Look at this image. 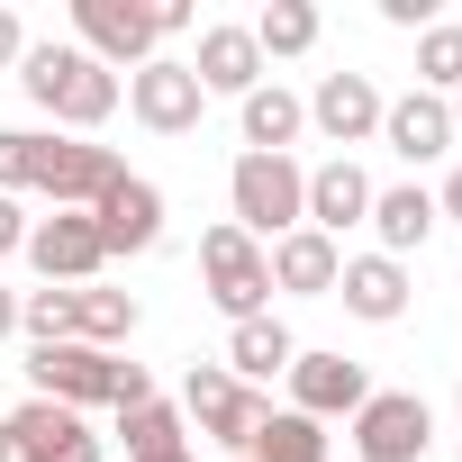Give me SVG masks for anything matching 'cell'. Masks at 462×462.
<instances>
[{"label": "cell", "instance_id": "obj_33", "mask_svg": "<svg viewBox=\"0 0 462 462\" xmlns=\"http://www.w3.org/2000/svg\"><path fill=\"white\" fill-rule=\"evenodd\" d=\"M10 327H19V300H10V291H0V336H10Z\"/></svg>", "mask_w": 462, "mask_h": 462}, {"label": "cell", "instance_id": "obj_30", "mask_svg": "<svg viewBox=\"0 0 462 462\" xmlns=\"http://www.w3.org/2000/svg\"><path fill=\"white\" fill-rule=\"evenodd\" d=\"M10 245H28V217H19V199H0V254Z\"/></svg>", "mask_w": 462, "mask_h": 462}, {"label": "cell", "instance_id": "obj_27", "mask_svg": "<svg viewBox=\"0 0 462 462\" xmlns=\"http://www.w3.org/2000/svg\"><path fill=\"white\" fill-rule=\"evenodd\" d=\"M118 336H136V300H127V291H82V336H73V345H100V354H109Z\"/></svg>", "mask_w": 462, "mask_h": 462}, {"label": "cell", "instance_id": "obj_17", "mask_svg": "<svg viewBox=\"0 0 462 462\" xmlns=\"http://www.w3.org/2000/svg\"><path fill=\"white\" fill-rule=\"evenodd\" d=\"M354 217H372V181L336 154V163H318V172H309V226H318V236H345Z\"/></svg>", "mask_w": 462, "mask_h": 462}, {"label": "cell", "instance_id": "obj_14", "mask_svg": "<svg viewBox=\"0 0 462 462\" xmlns=\"http://www.w3.org/2000/svg\"><path fill=\"white\" fill-rule=\"evenodd\" d=\"M190 73H199V91H263V46H254V28H199V55H190Z\"/></svg>", "mask_w": 462, "mask_h": 462}, {"label": "cell", "instance_id": "obj_24", "mask_svg": "<svg viewBox=\"0 0 462 462\" xmlns=\"http://www.w3.org/2000/svg\"><path fill=\"white\" fill-rule=\"evenodd\" d=\"M118 435H127V453H136V462H163V453H181V417H172L163 399H145V408H118Z\"/></svg>", "mask_w": 462, "mask_h": 462}, {"label": "cell", "instance_id": "obj_5", "mask_svg": "<svg viewBox=\"0 0 462 462\" xmlns=\"http://www.w3.org/2000/svg\"><path fill=\"white\" fill-rule=\"evenodd\" d=\"M181 408H190V417H199V435H217V444H254V435H263V417H273V399H263V390H245L236 372H217V363H190Z\"/></svg>", "mask_w": 462, "mask_h": 462}, {"label": "cell", "instance_id": "obj_26", "mask_svg": "<svg viewBox=\"0 0 462 462\" xmlns=\"http://www.w3.org/2000/svg\"><path fill=\"white\" fill-rule=\"evenodd\" d=\"M19 327H28L37 345H73V336H82V291H37V300H19Z\"/></svg>", "mask_w": 462, "mask_h": 462}, {"label": "cell", "instance_id": "obj_11", "mask_svg": "<svg viewBox=\"0 0 462 462\" xmlns=\"http://www.w3.org/2000/svg\"><path fill=\"white\" fill-rule=\"evenodd\" d=\"M28 254H37V273L55 282V291H73V282H91L109 254H100V226H91V208H55L46 226H28Z\"/></svg>", "mask_w": 462, "mask_h": 462}, {"label": "cell", "instance_id": "obj_8", "mask_svg": "<svg viewBox=\"0 0 462 462\" xmlns=\"http://www.w3.org/2000/svg\"><path fill=\"white\" fill-rule=\"evenodd\" d=\"M127 109H136L154 136H190V127H199V109H208V91H199V73H190V64L145 55V64L127 73Z\"/></svg>", "mask_w": 462, "mask_h": 462}, {"label": "cell", "instance_id": "obj_23", "mask_svg": "<svg viewBox=\"0 0 462 462\" xmlns=\"http://www.w3.org/2000/svg\"><path fill=\"white\" fill-rule=\"evenodd\" d=\"M300 118H309V109H300L291 91H245V145H254V154H282V145L300 136Z\"/></svg>", "mask_w": 462, "mask_h": 462}, {"label": "cell", "instance_id": "obj_21", "mask_svg": "<svg viewBox=\"0 0 462 462\" xmlns=\"http://www.w3.org/2000/svg\"><path fill=\"white\" fill-rule=\"evenodd\" d=\"M372 226H381V245H390V263L408 254V245H426V226H435V199L408 181V190H372Z\"/></svg>", "mask_w": 462, "mask_h": 462}, {"label": "cell", "instance_id": "obj_31", "mask_svg": "<svg viewBox=\"0 0 462 462\" xmlns=\"http://www.w3.org/2000/svg\"><path fill=\"white\" fill-rule=\"evenodd\" d=\"M19 55H28V37H19V19H10V10H0V64H19Z\"/></svg>", "mask_w": 462, "mask_h": 462}, {"label": "cell", "instance_id": "obj_16", "mask_svg": "<svg viewBox=\"0 0 462 462\" xmlns=\"http://www.w3.org/2000/svg\"><path fill=\"white\" fill-rule=\"evenodd\" d=\"M309 118H318L336 145H363V136L381 127V91H372L363 73H327V82H318V100H309Z\"/></svg>", "mask_w": 462, "mask_h": 462}, {"label": "cell", "instance_id": "obj_7", "mask_svg": "<svg viewBox=\"0 0 462 462\" xmlns=\"http://www.w3.org/2000/svg\"><path fill=\"white\" fill-rule=\"evenodd\" d=\"M118 181H127V163H118L109 145H64V136H46V145H37V181H28V190H46L55 208H100Z\"/></svg>", "mask_w": 462, "mask_h": 462}, {"label": "cell", "instance_id": "obj_32", "mask_svg": "<svg viewBox=\"0 0 462 462\" xmlns=\"http://www.w3.org/2000/svg\"><path fill=\"white\" fill-rule=\"evenodd\" d=\"M435 217H462V172L444 181V208H435Z\"/></svg>", "mask_w": 462, "mask_h": 462}, {"label": "cell", "instance_id": "obj_35", "mask_svg": "<svg viewBox=\"0 0 462 462\" xmlns=\"http://www.w3.org/2000/svg\"><path fill=\"white\" fill-rule=\"evenodd\" d=\"M453 127H462V100H453Z\"/></svg>", "mask_w": 462, "mask_h": 462}, {"label": "cell", "instance_id": "obj_22", "mask_svg": "<svg viewBox=\"0 0 462 462\" xmlns=\"http://www.w3.org/2000/svg\"><path fill=\"white\" fill-rule=\"evenodd\" d=\"M245 453H254V462H327V426L300 417V408H282V417H263V435H254Z\"/></svg>", "mask_w": 462, "mask_h": 462}, {"label": "cell", "instance_id": "obj_18", "mask_svg": "<svg viewBox=\"0 0 462 462\" xmlns=\"http://www.w3.org/2000/svg\"><path fill=\"white\" fill-rule=\"evenodd\" d=\"M263 263H273V282H282V291H336V273H345L336 236H318V226H291V236H282Z\"/></svg>", "mask_w": 462, "mask_h": 462}, {"label": "cell", "instance_id": "obj_28", "mask_svg": "<svg viewBox=\"0 0 462 462\" xmlns=\"http://www.w3.org/2000/svg\"><path fill=\"white\" fill-rule=\"evenodd\" d=\"M417 73H426L435 91H462V28H444V19H435V28L417 37Z\"/></svg>", "mask_w": 462, "mask_h": 462}, {"label": "cell", "instance_id": "obj_19", "mask_svg": "<svg viewBox=\"0 0 462 462\" xmlns=\"http://www.w3.org/2000/svg\"><path fill=\"white\" fill-rule=\"evenodd\" d=\"M336 291H345V309H354V318H372V327H390V318L408 309V273H399L390 254L345 263V273H336Z\"/></svg>", "mask_w": 462, "mask_h": 462}, {"label": "cell", "instance_id": "obj_15", "mask_svg": "<svg viewBox=\"0 0 462 462\" xmlns=\"http://www.w3.org/2000/svg\"><path fill=\"white\" fill-rule=\"evenodd\" d=\"M381 136H390V154H408V163H435V154L453 145V109H444L435 91L381 100Z\"/></svg>", "mask_w": 462, "mask_h": 462}, {"label": "cell", "instance_id": "obj_1", "mask_svg": "<svg viewBox=\"0 0 462 462\" xmlns=\"http://www.w3.org/2000/svg\"><path fill=\"white\" fill-rule=\"evenodd\" d=\"M28 381H37V399H55V408H82V399L145 408V399H154V381H145L136 363L100 354V345H37V354H28Z\"/></svg>", "mask_w": 462, "mask_h": 462}, {"label": "cell", "instance_id": "obj_34", "mask_svg": "<svg viewBox=\"0 0 462 462\" xmlns=\"http://www.w3.org/2000/svg\"><path fill=\"white\" fill-rule=\"evenodd\" d=\"M163 462H190V453H163Z\"/></svg>", "mask_w": 462, "mask_h": 462}, {"label": "cell", "instance_id": "obj_12", "mask_svg": "<svg viewBox=\"0 0 462 462\" xmlns=\"http://www.w3.org/2000/svg\"><path fill=\"white\" fill-rule=\"evenodd\" d=\"M91 226H100V254H145V245L163 236V190L127 172V181L91 208Z\"/></svg>", "mask_w": 462, "mask_h": 462}, {"label": "cell", "instance_id": "obj_9", "mask_svg": "<svg viewBox=\"0 0 462 462\" xmlns=\"http://www.w3.org/2000/svg\"><path fill=\"white\" fill-rule=\"evenodd\" d=\"M426 435H435V417H426L417 390H372V399L354 408V453H363V462H417Z\"/></svg>", "mask_w": 462, "mask_h": 462}, {"label": "cell", "instance_id": "obj_29", "mask_svg": "<svg viewBox=\"0 0 462 462\" xmlns=\"http://www.w3.org/2000/svg\"><path fill=\"white\" fill-rule=\"evenodd\" d=\"M37 145H46L37 127H0V199L37 181Z\"/></svg>", "mask_w": 462, "mask_h": 462}, {"label": "cell", "instance_id": "obj_3", "mask_svg": "<svg viewBox=\"0 0 462 462\" xmlns=\"http://www.w3.org/2000/svg\"><path fill=\"white\" fill-rule=\"evenodd\" d=\"M226 199H236V226L245 236H291V226H309V172L291 154H236V172H226Z\"/></svg>", "mask_w": 462, "mask_h": 462}, {"label": "cell", "instance_id": "obj_2", "mask_svg": "<svg viewBox=\"0 0 462 462\" xmlns=\"http://www.w3.org/2000/svg\"><path fill=\"white\" fill-rule=\"evenodd\" d=\"M19 82H28L37 109H55V118H73V127H100V118L118 109V73H109L100 55H82V46H28V55H19Z\"/></svg>", "mask_w": 462, "mask_h": 462}, {"label": "cell", "instance_id": "obj_10", "mask_svg": "<svg viewBox=\"0 0 462 462\" xmlns=\"http://www.w3.org/2000/svg\"><path fill=\"white\" fill-rule=\"evenodd\" d=\"M73 28H82V55H100V64H145L163 46L145 0H73Z\"/></svg>", "mask_w": 462, "mask_h": 462}, {"label": "cell", "instance_id": "obj_4", "mask_svg": "<svg viewBox=\"0 0 462 462\" xmlns=\"http://www.w3.org/2000/svg\"><path fill=\"white\" fill-rule=\"evenodd\" d=\"M199 273H208V300L226 309V318H263V291H273V263H263V245L245 236V226H208L199 236Z\"/></svg>", "mask_w": 462, "mask_h": 462}, {"label": "cell", "instance_id": "obj_6", "mask_svg": "<svg viewBox=\"0 0 462 462\" xmlns=\"http://www.w3.org/2000/svg\"><path fill=\"white\" fill-rule=\"evenodd\" d=\"M0 462H100V435H82L73 408L28 399V408L0 417Z\"/></svg>", "mask_w": 462, "mask_h": 462}, {"label": "cell", "instance_id": "obj_25", "mask_svg": "<svg viewBox=\"0 0 462 462\" xmlns=\"http://www.w3.org/2000/svg\"><path fill=\"white\" fill-rule=\"evenodd\" d=\"M254 46L263 55H309L318 46V10H309V0H273V10L254 19Z\"/></svg>", "mask_w": 462, "mask_h": 462}, {"label": "cell", "instance_id": "obj_13", "mask_svg": "<svg viewBox=\"0 0 462 462\" xmlns=\"http://www.w3.org/2000/svg\"><path fill=\"white\" fill-rule=\"evenodd\" d=\"M291 399H300V417H354V408L372 399V381H363V363H345V354H300V363H291Z\"/></svg>", "mask_w": 462, "mask_h": 462}, {"label": "cell", "instance_id": "obj_20", "mask_svg": "<svg viewBox=\"0 0 462 462\" xmlns=\"http://www.w3.org/2000/svg\"><path fill=\"white\" fill-rule=\"evenodd\" d=\"M291 363H300V345H291V327H282V318H245L236 336H226V372H236L245 390H254V381H273V372H291Z\"/></svg>", "mask_w": 462, "mask_h": 462}]
</instances>
